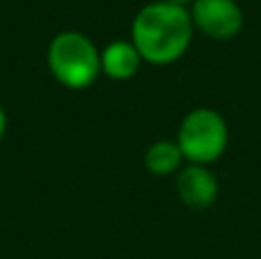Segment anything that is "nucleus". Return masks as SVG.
I'll return each mask as SVG.
<instances>
[{
	"label": "nucleus",
	"instance_id": "obj_4",
	"mask_svg": "<svg viewBox=\"0 0 261 259\" xmlns=\"http://www.w3.org/2000/svg\"><path fill=\"white\" fill-rule=\"evenodd\" d=\"M188 12L195 32L213 41H231L245 25V14L236 0H195Z\"/></svg>",
	"mask_w": 261,
	"mask_h": 259
},
{
	"label": "nucleus",
	"instance_id": "obj_3",
	"mask_svg": "<svg viewBox=\"0 0 261 259\" xmlns=\"http://www.w3.org/2000/svg\"><path fill=\"white\" fill-rule=\"evenodd\" d=\"M176 145L186 163L211 165L222 159L229 145V126L218 110L199 106L184 115L176 131Z\"/></svg>",
	"mask_w": 261,
	"mask_h": 259
},
{
	"label": "nucleus",
	"instance_id": "obj_2",
	"mask_svg": "<svg viewBox=\"0 0 261 259\" xmlns=\"http://www.w3.org/2000/svg\"><path fill=\"white\" fill-rule=\"evenodd\" d=\"M46 64L62 87L85 90L101 76V50L85 32L64 30L50 39Z\"/></svg>",
	"mask_w": 261,
	"mask_h": 259
},
{
	"label": "nucleus",
	"instance_id": "obj_1",
	"mask_svg": "<svg viewBox=\"0 0 261 259\" xmlns=\"http://www.w3.org/2000/svg\"><path fill=\"white\" fill-rule=\"evenodd\" d=\"M195 25L186 7L167 0H153L135 14L130 23V41L142 55V62L153 67L174 64L188 53Z\"/></svg>",
	"mask_w": 261,
	"mask_h": 259
},
{
	"label": "nucleus",
	"instance_id": "obj_5",
	"mask_svg": "<svg viewBox=\"0 0 261 259\" xmlns=\"http://www.w3.org/2000/svg\"><path fill=\"white\" fill-rule=\"evenodd\" d=\"M176 195L188 209L204 211L208 206L216 204L218 193H220V184L218 177L208 165H195L186 163L184 168L176 172Z\"/></svg>",
	"mask_w": 261,
	"mask_h": 259
},
{
	"label": "nucleus",
	"instance_id": "obj_7",
	"mask_svg": "<svg viewBox=\"0 0 261 259\" xmlns=\"http://www.w3.org/2000/svg\"><path fill=\"white\" fill-rule=\"evenodd\" d=\"M186 165V159L181 154L176 140H156L144 151V168L153 177H170L176 174Z\"/></svg>",
	"mask_w": 261,
	"mask_h": 259
},
{
	"label": "nucleus",
	"instance_id": "obj_6",
	"mask_svg": "<svg viewBox=\"0 0 261 259\" xmlns=\"http://www.w3.org/2000/svg\"><path fill=\"white\" fill-rule=\"evenodd\" d=\"M140 67H142V55L130 39H115L106 48H101V73L110 81H130L138 76Z\"/></svg>",
	"mask_w": 261,
	"mask_h": 259
},
{
	"label": "nucleus",
	"instance_id": "obj_9",
	"mask_svg": "<svg viewBox=\"0 0 261 259\" xmlns=\"http://www.w3.org/2000/svg\"><path fill=\"white\" fill-rule=\"evenodd\" d=\"M167 3H172V5H179V7H186V9H190V5H193L195 0H167Z\"/></svg>",
	"mask_w": 261,
	"mask_h": 259
},
{
	"label": "nucleus",
	"instance_id": "obj_8",
	"mask_svg": "<svg viewBox=\"0 0 261 259\" xmlns=\"http://www.w3.org/2000/svg\"><path fill=\"white\" fill-rule=\"evenodd\" d=\"M5 133H7V113H5L3 103H0V142H3Z\"/></svg>",
	"mask_w": 261,
	"mask_h": 259
}]
</instances>
